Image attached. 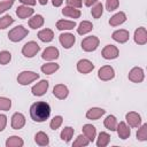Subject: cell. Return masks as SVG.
<instances>
[{
    "mask_svg": "<svg viewBox=\"0 0 147 147\" xmlns=\"http://www.w3.org/2000/svg\"><path fill=\"white\" fill-rule=\"evenodd\" d=\"M62 14L67 17H70V18H79L82 13L79 9L77 8H74V7H70V6H67L62 9Z\"/></svg>",
    "mask_w": 147,
    "mask_h": 147,
    "instance_id": "23",
    "label": "cell"
},
{
    "mask_svg": "<svg viewBox=\"0 0 147 147\" xmlns=\"http://www.w3.org/2000/svg\"><path fill=\"white\" fill-rule=\"evenodd\" d=\"M40 51V46L36 41H28L23 47H22V54L25 57H33L38 52Z\"/></svg>",
    "mask_w": 147,
    "mask_h": 147,
    "instance_id": "5",
    "label": "cell"
},
{
    "mask_svg": "<svg viewBox=\"0 0 147 147\" xmlns=\"http://www.w3.org/2000/svg\"><path fill=\"white\" fill-rule=\"evenodd\" d=\"M25 124V117L22 113H15L11 116V127L14 130H20Z\"/></svg>",
    "mask_w": 147,
    "mask_h": 147,
    "instance_id": "17",
    "label": "cell"
},
{
    "mask_svg": "<svg viewBox=\"0 0 147 147\" xmlns=\"http://www.w3.org/2000/svg\"><path fill=\"white\" fill-rule=\"evenodd\" d=\"M38 2H39L41 6H45V5L48 2V0H38Z\"/></svg>",
    "mask_w": 147,
    "mask_h": 147,
    "instance_id": "48",
    "label": "cell"
},
{
    "mask_svg": "<svg viewBox=\"0 0 147 147\" xmlns=\"http://www.w3.org/2000/svg\"><path fill=\"white\" fill-rule=\"evenodd\" d=\"M82 130H83L84 136L90 140V142L94 141V139L96 137V129H95V126H93L92 124H85Z\"/></svg>",
    "mask_w": 147,
    "mask_h": 147,
    "instance_id": "21",
    "label": "cell"
},
{
    "mask_svg": "<svg viewBox=\"0 0 147 147\" xmlns=\"http://www.w3.org/2000/svg\"><path fill=\"white\" fill-rule=\"evenodd\" d=\"M76 26L75 21H68V20H59L56 22V28L59 30H71Z\"/></svg>",
    "mask_w": 147,
    "mask_h": 147,
    "instance_id": "28",
    "label": "cell"
},
{
    "mask_svg": "<svg viewBox=\"0 0 147 147\" xmlns=\"http://www.w3.org/2000/svg\"><path fill=\"white\" fill-rule=\"evenodd\" d=\"M29 34V31L26 28H24L23 25H17L15 28H13L9 33H8V38L10 41L13 42H18L21 40H23L26 36Z\"/></svg>",
    "mask_w": 147,
    "mask_h": 147,
    "instance_id": "2",
    "label": "cell"
},
{
    "mask_svg": "<svg viewBox=\"0 0 147 147\" xmlns=\"http://www.w3.org/2000/svg\"><path fill=\"white\" fill-rule=\"evenodd\" d=\"M11 61V54L8 51H1L0 52V64L6 65Z\"/></svg>",
    "mask_w": 147,
    "mask_h": 147,
    "instance_id": "38",
    "label": "cell"
},
{
    "mask_svg": "<svg viewBox=\"0 0 147 147\" xmlns=\"http://www.w3.org/2000/svg\"><path fill=\"white\" fill-rule=\"evenodd\" d=\"M134 42L138 44V45H145L147 42V31H146V28L144 26H140L138 28L136 31H134Z\"/></svg>",
    "mask_w": 147,
    "mask_h": 147,
    "instance_id": "14",
    "label": "cell"
},
{
    "mask_svg": "<svg viewBox=\"0 0 147 147\" xmlns=\"http://www.w3.org/2000/svg\"><path fill=\"white\" fill-rule=\"evenodd\" d=\"M65 2L68 6L74 7V8H80L83 6L82 0H65Z\"/></svg>",
    "mask_w": 147,
    "mask_h": 147,
    "instance_id": "43",
    "label": "cell"
},
{
    "mask_svg": "<svg viewBox=\"0 0 147 147\" xmlns=\"http://www.w3.org/2000/svg\"><path fill=\"white\" fill-rule=\"evenodd\" d=\"M117 124H118V122H117V119H116V117L114 115H108L105 118V121H103L105 127L108 129V130H110V131H116Z\"/></svg>",
    "mask_w": 147,
    "mask_h": 147,
    "instance_id": "27",
    "label": "cell"
},
{
    "mask_svg": "<svg viewBox=\"0 0 147 147\" xmlns=\"http://www.w3.org/2000/svg\"><path fill=\"white\" fill-rule=\"evenodd\" d=\"M51 115V107L45 101H38L31 105L30 107V116L32 121L37 123H42L48 119Z\"/></svg>",
    "mask_w": 147,
    "mask_h": 147,
    "instance_id": "1",
    "label": "cell"
},
{
    "mask_svg": "<svg viewBox=\"0 0 147 147\" xmlns=\"http://www.w3.org/2000/svg\"><path fill=\"white\" fill-rule=\"evenodd\" d=\"M53 94L55 98H57L60 100H64L69 94V90L64 84H57L53 88Z\"/></svg>",
    "mask_w": 147,
    "mask_h": 147,
    "instance_id": "16",
    "label": "cell"
},
{
    "mask_svg": "<svg viewBox=\"0 0 147 147\" xmlns=\"http://www.w3.org/2000/svg\"><path fill=\"white\" fill-rule=\"evenodd\" d=\"M125 21H126V15H125V13L119 11V13H116L115 15H113V16L110 17L109 24H110L111 26H117V25L123 24Z\"/></svg>",
    "mask_w": 147,
    "mask_h": 147,
    "instance_id": "22",
    "label": "cell"
},
{
    "mask_svg": "<svg viewBox=\"0 0 147 147\" xmlns=\"http://www.w3.org/2000/svg\"><path fill=\"white\" fill-rule=\"evenodd\" d=\"M105 113H106L105 109L98 108V107H93V108H90V109L86 111V118H87V119H92V121H96V119H99L101 116H103Z\"/></svg>",
    "mask_w": 147,
    "mask_h": 147,
    "instance_id": "18",
    "label": "cell"
},
{
    "mask_svg": "<svg viewBox=\"0 0 147 147\" xmlns=\"http://www.w3.org/2000/svg\"><path fill=\"white\" fill-rule=\"evenodd\" d=\"M111 38H113L115 41L119 42V44H124V42H126V41L129 40V38H130V33H129L127 30L121 29V30H116V31H114L113 34H111Z\"/></svg>",
    "mask_w": 147,
    "mask_h": 147,
    "instance_id": "15",
    "label": "cell"
},
{
    "mask_svg": "<svg viewBox=\"0 0 147 147\" xmlns=\"http://www.w3.org/2000/svg\"><path fill=\"white\" fill-rule=\"evenodd\" d=\"M44 17L41 16V15H39V14H37V15H34V16H32L30 20H29V26L31 28V29H39V28H41L42 25H44Z\"/></svg>",
    "mask_w": 147,
    "mask_h": 147,
    "instance_id": "25",
    "label": "cell"
},
{
    "mask_svg": "<svg viewBox=\"0 0 147 147\" xmlns=\"http://www.w3.org/2000/svg\"><path fill=\"white\" fill-rule=\"evenodd\" d=\"M88 144H90V140H88L84 134H79V136L76 138V140L74 141L72 146H74V147H83V146H87Z\"/></svg>",
    "mask_w": 147,
    "mask_h": 147,
    "instance_id": "36",
    "label": "cell"
},
{
    "mask_svg": "<svg viewBox=\"0 0 147 147\" xmlns=\"http://www.w3.org/2000/svg\"><path fill=\"white\" fill-rule=\"evenodd\" d=\"M99 0H85L84 1V3H85V6H87V7H91L92 5H94V3H96Z\"/></svg>",
    "mask_w": 147,
    "mask_h": 147,
    "instance_id": "46",
    "label": "cell"
},
{
    "mask_svg": "<svg viewBox=\"0 0 147 147\" xmlns=\"http://www.w3.org/2000/svg\"><path fill=\"white\" fill-rule=\"evenodd\" d=\"M92 30H93V24L90 21H83L79 23V25L77 28V33L80 36H84Z\"/></svg>",
    "mask_w": 147,
    "mask_h": 147,
    "instance_id": "26",
    "label": "cell"
},
{
    "mask_svg": "<svg viewBox=\"0 0 147 147\" xmlns=\"http://www.w3.org/2000/svg\"><path fill=\"white\" fill-rule=\"evenodd\" d=\"M110 141V136L107 132H100L96 140V146L98 147H106Z\"/></svg>",
    "mask_w": 147,
    "mask_h": 147,
    "instance_id": "32",
    "label": "cell"
},
{
    "mask_svg": "<svg viewBox=\"0 0 147 147\" xmlns=\"http://www.w3.org/2000/svg\"><path fill=\"white\" fill-rule=\"evenodd\" d=\"M125 119L131 127H139L141 124V116L136 111H129L125 115Z\"/></svg>",
    "mask_w": 147,
    "mask_h": 147,
    "instance_id": "11",
    "label": "cell"
},
{
    "mask_svg": "<svg viewBox=\"0 0 147 147\" xmlns=\"http://www.w3.org/2000/svg\"><path fill=\"white\" fill-rule=\"evenodd\" d=\"M39 78V75L33 71H22L17 76V83L21 85H29L30 83L37 80Z\"/></svg>",
    "mask_w": 147,
    "mask_h": 147,
    "instance_id": "4",
    "label": "cell"
},
{
    "mask_svg": "<svg viewBox=\"0 0 147 147\" xmlns=\"http://www.w3.org/2000/svg\"><path fill=\"white\" fill-rule=\"evenodd\" d=\"M62 122H63V117H62V116H60V115L54 116L53 119H52L51 123H49V126H51L52 130H57V129L62 125Z\"/></svg>",
    "mask_w": 147,
    "mask_h": 147,
    "instance_id": "39",
    "label": "cell"
},
{
    "mask_svg": "<svg viewBox=\"0 0 147 147\" xmlns=\"http://www.w3.org/2000/svg\"><path fill=\"white\" fill-rule=\"evenodd\" d=\"M129 79L133 83H141L144 80V77H145V74H144V70L139 67H134L130 70L129 72Z\"/></svg>",
    "mask_w": 147,
    "mask_h": 147,
    "instance_id": "12",
    "label": "cell"
},
{
    "mask_svg": "<svg viewBox=\"0 0 147 147\" xmlns=\"http://www.w3.org/2000/svg\"><path fill=\"white\" fill-rule=\"evenodd\" d=\"M48 86H49L48 80L42 79V80H40L39 83H37L36 85L32 86L31 92H32V94L36 95V96H41V95H44V94L47 92Z\"/></svg>",
    "mask_w": 147,
    "mask_h": 147,
    "instance_id": "8",
    "label": "cell"
},
{
    "mask_svg": "<svg viewBox=\"0 0 147 147\" xmlns=\"http://www.w3.org/2000/svg\"><path fill=\"white\" fill-rule=\"evenodd\" d=\"M33 11L34 10L32 8H30L29 6H26V5H22V6H18L16 8V15L18 16V18H22V20L32 16Z\"/></svg>",
    "mask_w": 147,
    "mask_h": 147,
    "instance_id": "20",
    "label": "cell"
},
{
    "mask_svg": "<svg viewBox=\"0 0 147 147\" xmlns=\"http://www.w3.org/2000/svg\"><path fill=\"white\" fill-rule=\"evenodd\" d=\"M63 3V0H52V5L54 7H60Z\"/></svg>",
    "mask_w": 147,
    "mask_h": 147,
    "instance_id": "47",
    "label": "cell"
},
{
    "mask_svg": "<svg viewBox=\"0 0 147 147\" xmlns=\"http://www.w3.org/2000/svg\"><path fill=\"white\" fill-rule=\"evenodd\" d=\"M119 0H106V8L108 11H114L118 8Z\"/></svg>",
    "mask_w": 147,
    "mask_h": 147,
    "instance_id": "41",
    "label": "cell"
},
{
    "mask_svg": "<svg viewBox=\"0 0 147 147\" xmlns=\"http://www.w3.org/2000/svg\"><path fill=\"white\" fill-rule=\"evenodd\" d=\"M13 5H14V0H6V1H1V2H0V14H2V13H5L6 10L10 9Z\"/></svg>",
    "mask_w": 147,
    "mask_h": 147,
    "instance_id": "42",
    "label": "cell"
},
{
    "mask_svg": "<svg viewBox=\"0 0 147 147\" xmlns=\"http://www.w3.org/2000/svg\"><path fill=\"white\" fill-rule=\"evenodd\" d=\"M60 55V52L56 47L54 46H49V47H46L41 54V57L46 61H53V60H56Z\"/></svg>",
    "mask_w": 147,
    "mask_h": 147,
    "instance_id": "13",
    "label": "cell"
},
{
    "mask_svg": "<svg viewBox=\"0 0 147 147\" xmlns=\"http://www.w3.org/2000/svg\"><path fill=\"white\" fill-rule=\"evenodd\" d=\"M60 68V65L57 63H54V62H49V63H45L41 65V71L45 74V75H52L54 74L55 71H57Z\"/></svg>",
    "mask_w": 147,
    "mask_h": 147,
    "instance_id": "30",
    "label": "cell"
},
{
    "mask_svg": "<svg viewBox=\"0 0 147 147\" xmlns=\"http://www.w3.org/2000/svg\"><path fill=\"white\" fill-rule=\"evenodd\" d=\"M100 40L96 36H88L83 39L82 41V49L85 52H93L98 48Z\"/></svg>",
    "mask_w": 147,
    "mask_h": 147,
    "instance_id": "3",
    "label": "cell"
},
{
    "mask_svg": "<svg viewBox=\"0 0 147 147\" xmlns=\"http://www.w3.org/2000/svg\"><path fill=\"white\" fill-rule=\"evenodd\" d=\"M23 145H24V141L18 136H11L6 141V146L7 147H22Z\"/></svg>",
    "mask_w": 147,
    "mask_h": 147,
    "instance_id": "29",
    "label": "cell"
},
{
    "mask_svg": "<svg viewBox=\"0 0 147 147\" xmlns=\"http://www.w3.org/2000/svg\"><path fill=\"white\" fill-rule=\"evenodd\" d=\"M59 40H60L61 45H62L64 48H67V49L71 48V47L74 46V44L76 42L75 36H74L72 33H69V32H67V33H61V34L59 36Z\"/></svg>",
    "mask_w": 147,
    "mask_h": 147,
    "instance_id": "10",
    "label": "cell"
},
{
    "mask_svg": "<svg viewBox=\"0 0 147 147\" xmlns=\"http://www.w3.org/2000/svg\"><path fill=\"white\" fill-rule=\"evenodd\" d=\"M38 38L42 42H49L54 38V32L51 29H42L38 32Z\"/></svg>",
    "mask_w": 147,
    "mask_h": 147,
    "instance_id": "24",
    "label": "cell"
},
{
    "mask_svg": "<svg viewBox=\"0 0 147 147\" xmlns=\"http://www.w3.org/2000/svg\"><path fill=\"white\" fill-rule=\"evenodd\" d=\"M23 5H26V6H34L37 3L36 0H20Z\"/></svg>",
    "mask_w": 147,
    "mask_h": 147,
    "instance_id": "45",
    "label": "cell"
},
{
    "mask_svg": "<svg viewBox=\"0 0 147 147\" xmlns=\"http://www.w3.org/2000/svg\"><path fill=\"white\" fill-rule=\"evenodd\" d=\"M34 141H36V144L39 145V146H47V145L49 144V138H48V136H47L45 132L40 131V132L36 133V136H34Z\"/></svg>",
    "mask_w": 147,
    "mask_h": 147,
    "instance_id": "31",
    "label": "cell"
},
{
    "mask_svg": "<svg viewBox=\"0 0 147 147\" xmlns=\"http://www.w3.org/2000/svg\"><path fill=\"white\" fill-rule=\"evenodd\" d=\"M102 13H103V6H102L101 2L98 1V2L94 3V6L92 7V9H91V14H92V16H93L94 18H99V17H101Z\"/></svg>",
    "mask_w": 147,
    "mask_h": 147,
    "instance_id": "34",
    "label": "cell"
},
{
    "mask_svg": "<svg viewBox=\"0 0 147 147\" xmlns=\"http://www.w3.org/2000/svg\"><path fill=\"white\" fill-rule=\"evenodd\" d=\"M98 77L103 80V82H107V80H110L115 77V71L113 69V67L110 65H103L99 69L98 71Z\"/></svg>",
    "mask_w": 147,
    "mask_h": 147,
    "instance_id": "7",
    "label": "cell"
},
{
    "mask_svg": "<svg viewBox=\"0 0 147 147\" xmlns=\"http://www.w3.org/2000/svg\"><path fill=\"white\" fill-rule=\"evenodd\" d=\"M116 131H117V133H118V137H119L121 139H123V140L127 139V138L131 136V130H130V127L126 125L125 122H119V123L117 124Z\"/></svg>",
    "mask_w": 147,
    "mask_h": 147,
    "instance_id": "19",
    "label": "cell"
},
{
    "mask_svg": "<svg viewBox=\"0 0 147 147\" xmlns=\"http://www.w3.org/2000/svg\"><path fill=\"white\" fill-rule=\"evenodd\" d=\"M137 139L140 140V141H146L147 140V123L139 126V129L137 131Z\"/></svg>",
    "mask_w": 147,
    "mask_h": 147,
    "instance_id": "35",
    "label": "cell"
},
{
    "mask_svg": "<svg viewBox=\"0 0 147 147\" xmlns=\"http://www.w3.org/2000/svg\"><path fill=\"white\" fill-rule=\"evenodd\" d=\"M11 108V100L5 96H0V110H9Z\"/></svg>",
    "mask_w": 147,
    "mask_h": 147,
    "instance_id": "40",
    "label": "cell"
},
{
    "mask_svg": "<svg viewBox=\"0 0 147 147\" xmlns=\"http://www.w3.org/2000/svg\"><path fill=\"white\" fill-rule=\"evenodd\" d=\"M14 23V18L10 15H5L2 17H0V29L3 30L6 28H8L10 24Z\"/></svg>",
    "mask_w": 147,
    "mask_h": 147,
    "instance_id": "37",
    "label": "cell"
},
{
    "mask_svg": "<svg viewBox=\"0 0 147 147\" xmlns=\"http://www.w3.org/2000/svg\"><path fill=\"white\" fill-rule=\"evenodd\" d=\"M101 55L106 60H114L119 55V51L115 45H106L101 52Z\"/></svg>",
    "mask_w": 147,
    "mask_h": 147,
    "instance_id": "6",
    "label": "cell"
},
{
    "mask_svg": "<svg viewBox=\"0 0 147 147\" xmlns=\"http://www.w3.org/2000/svg\"><path fill=\"white\" fill-rule=\"evenodd\" d=\"M6 125H7V117H6V115L0 114V132L5 130Z\"/></svg>",
    "mask_w": 147,
    "mask_h": 147,
    "instance_id": "44",
    "label": "cell"
},
{
    "mask_svg": "<svg viewBox=\"0 0 147 147\" xmlns=\"http://www.w3.org/2000/svg\"><path fill=\"white\" fill-rule=\"evenodd\" d=\"M93 69H94V64L87 59H82L77 62V70L80 74H84V75L90 74L91 71H93Z\"/></svg>",
    "mask_w": 147,
    "mask_h": 147,
    "instance_id": "9",
    "label": "cell"
},
{
    "mask_svg": "<svg viewBox=\"0 0 147 147\" xmlns=\"http://www.w3.org/2000/svg\"><path fill=\"white\" fill-rule=\"evenodd\" d=\"M74 132H75V130H74L71 126H65V127H64V129L61 131L60 137H61V139H62L63 141L69 142V141L71 140L72 136H74Z\"/></svg>",
    "mask_w": 147,
    "mask_h": 147,
    "instance_id": "33",
    "label": "cell"
}]
</instances>
